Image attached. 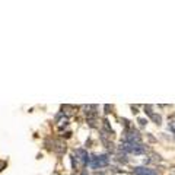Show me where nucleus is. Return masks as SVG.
<instances>
[{
	"instance_id": "1",
	"label": "nucleus",
	"mask_w": 175,
	"mask_h": 175,
	"mask_svg": "<svg viewBox=\"0 0 175 175\" xmlns=\"http://www.w3.org/2000/svg\"><path fill=\"white\" fill-rule=\"evenodd\" d=\"M108 162H110L108 155H99V156H92L89 165H91L94 169H98V168H104V166H107Z\"/></svg>"
},
{
	"instance_id": "2",
	"label": "nucleus",
	"mask_w": 175,
	"mask_h": 175,
	"mask_svg": "<svg viewBox=\"0 0 175 175\" xmlns=\"http://www.w3.org/2000/svg\"><path fill=\"white\" fill-rule=\"evenodd\" d=\"M76 155L79 156V159H80V162H82L83 165H88V163L91 162L89 155H88V152L83 150V149H76Z\"/></svg>"
},
{
	"instance_id": "3",
	"label": "nucleus",
	"mask_w": 175,
	"mask_h": 175,
	"mask_svg": "<svg viewBox=\"0 0 175 175\" xmlns=\"http://www.w3.org/2000/svg\"><path fill=\"white\" fill-rule=\"evenodd\" d=\"M133 172H134L136 175H156L152 169H149V168H146V166H136V168L133 169Z\"/></svg>"
},
{
	"instance_id": "4",
	"label": "nucleus",
	"mask_w": 175,
	"mask_h": 175,
	"mask_svg": "<svg viewBox=\"0 0 175 175\" xmlns=\"http://www.w3.org/2000/svg\"><path fill=\"white\" fill-rule=\"evenodd\" d=\"M54 150H56L58 155L64 153V152H66V143H63L61 140H57V142H56V146H54Z\"/></svg>"
},
{
	"instance_id": "5",
	"label": "nucleus",
	"mask_w": 175,
	"mask_h": 175,
	"mask_svg": "<svg viewBox=\"0 0 175 175\" xmlns=\"http://www.w3.org/2000/svg\"><path fill=\"white\" fill-rule=\"evenodd\" d=\"M61 110H63V111H61V114H63V115H66V118H67V117H70V115L74 112V107H72V105H63V107H61Z\"/></svg>"
},
{
	"instance_id": "6",
	"label": "nucleus",
	"mask_w": 175,
	"mask_h": 175,
	"mask_svg": "<svg viewBox=\"0 0 175 175\" xmlns=\"http://www.w3.org/2000/svg\"><path fill=\"white\" fill-rule=\"evenodd\" d=\"M104 128H105V130H107L110 134H112V133H114V131H112V128L110 127V123H108V120H104Z\"/></svg>"
},
{
	"instance_id": "7",
	"label": "nucleus",
	"mask_w": 175,
	"mask_h": 175,
	"mask_svg": "<svg viewBox=\"0 0 175 175\" xmlns=\"http://www.w3.org/2000/svg\"><path fill=\"white\" fill-rule=\"evenodd\" d=\"M150 118H152V120H153V121H155V123H156V124H160V121H162V118H160V117H159V115H156V114H155V112H153V114H152V117H150Z\"/></svg>"
},
{
	"instance_id": "8",
	"label": "nucleus",
	"mask_w": 175,
	"mask_h": 175,
	"mask_svg": "<svg viewBox=\"0 0 175 175\" xmlns=\"http://www.w3.org/2000/svg\"><path fill=\"white\" fill-rule=\"evenodd\" d=\"M139 123H140V126H144V124H146V120L140 118V120H139Z\"/></svg>"
},
{
	"instance_id": "9",
	"label": "nucleus",
	"mask_w": 175,
	"mask_h": 175,
	"mask_svg": "<svg viewBox=\"0 0 175 175\" xmlns=\"http://www.w3.org/2000/svg\"><path fill=\"white\" fill-rule=\"evenodd\" d=\"M82 175H86V171H83V172H82Z\"/></svg>"
},
{
	"instance_id": "10",
	"label": "nucleus",
	"mask_w": 175,
	"mask_h": 175,
	"mask_svg": "<svg viewBox=\"0 0 175 175\" xmlns=\"http://www.w3.org/2000/svg\"><path fill=\"white\" fill-rule=\"evenodd\" d=\"M97 175H104V174H102V172H101V174H97Z\"/></svg>"
}]
</instances>
